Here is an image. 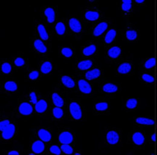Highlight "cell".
<instances>
[{"mask_svg": "<svg viewBox=\"0 0 157 155\" xmlns=\"http://www.w3.org/2000/svg\"><path fill=\"white\" fill-rule=\"evenodd\" d=\"M38 135L42 141L44 142L50 141L51 138H52V135L48 131L45 130V129H40L38 132Z\"/></svg>", "mask_w": 157, "mask_h": 155, "instance_id": "obj_13", "label": "cell"}, {"mask_svg": "<svg viewBox=\"0 0 157 155\" xmlns=\"http://www.w3.org/2000/svg\"><path fill=\"white\" fill-rule=\"evenodd\" d=\"M34 47H35V48L38 51H39L40 53H42V54L46 52L47 51L46 47L45 46L44 44H43V42L39 39H36V41H34Z\"/></svg>", "mask_w": 157, "mask_h": 155, "instance_id": "obj_21", "label": "cell"}, {"mask_svg": "<svg viewBox=\"0 0 157 155\" xmlns=\"http://www.w3.org/2000/svg\"><path fill=\"white\" fill-rule=\"evenodd\" d=\"M52 65L49 61H46L42 64L41 67V72L43 74H48L52 71Z\"/></svg>", "mask_w": 157, "mask_h": 155, "instance_id": "obj_25", "label": "cell"}, {"mask_svg": "<svg viewBox=\"0 0 157 155\" xmlns=\"http://www.w3.org/2000/svg\"><path fill=\"white\" fill-rule=\"evenodd\" d=\"M78 85L80 92L84 93V94H90L92 91L91 85L84 79H80L78 81Z\"/></svg>", "mask_w": 157, "mask_h": 155, "instance_id": "obj_5", "label": "cell"}, {"mask_svg": "<svg viewBox=\"0 0 157 155\" xmlns=\"http://www.w3.org/2000/svg\"><path fill=\"white\" fill-rule=\"evenodd\" d=\"M85 17L89 21H95L98 19L99 14L94 11H87L85 13Z\"/></svg>", "mask_w": 157, "mask_h": 155, "instance_id": "obj_22", "label": "cell"}, {"mask_svg": "<svg viewBox=\"0 0 157 155\" xmlns=\"http://www.w3.org/2000/svg\"><path fill=\"white\" fill-rule=\"evenodd\" d=\"M142 79H143V81H145L146 82L148 83H152L154 82V78L152 76L147 74H143V75H142Z\"/></svg>", "mask_w": 157, "mask_h": 155, "instance_id": "obj_39", "label": "cell"}, {"mask_svg": "<svg viewBox=\"0 0 157 155\" xmlns=\"http://www.w3.org/2000/svg\"><path fill=\"white\" fill-rule=\"evenodd\" d=\"M52 101L56 107H61L64 105L63 99L56 93H53L52 94Z\"/></svg>", "mask_w": 157, "mask_h": 155, "instance_id": "obj_19", "label": "cell"}, {"mask_svg": "<svg viewBox=\"0 0 157 155\" xmlns=\"http://www.w3.org/2000/svg\"><path fill=\"white\" fill-rule=\"evenodd\" d=\"M8 155H19V153L17 151H10L8 152Z\"/></svg>", "mask_w": 157, "mask_h": 155, "instance_id": "obj_45", "label": "cell"}, {"mask_svg": "<svg viewBox=\"0 0 157 155\" xmlns=\"http://www.w3.org/2000/svg\"><path fill=\"white\" fill-rule=\"evenodd\" d=\"M70 113L72 118L75 120H80L82 118V110L80 105L75 102H72L70 105Z\"/></svg>", "mask_w": 157, "mask_h": 155, "instance_id": "obj_1", "label": "cell"}, {"mask_svg": "<svg viewBox=\"0 0 157 155\" xmlns=\"http://www.w3.org/2000/svg\"><path fill=\"white\" fill-rule=\"evenodd\" d=\"M14 131H15V126H14L13 124H10L2 131V136L3 138H5V139H10L13 136Z\"/></svg>", "mask_w": 157, "mask_h": 155, "instance_id": "obj_3", "label": "cell"}, {"mask_svg": "<svg viewBox=\"0 0 157 155\" xmlns=\"http://www.w3.org/2000/svg\"><path fill=\"white\" fill-rule=\"evenodd\" d=\"M96 45L92 44L88 45V46L85 47V48L83 50V55L85 56H91L94 54L95 51H96Z\"/></svg>", "mask_w": 157, "mask_h": 155, "instance_id": "obj_26", "label": "cell"}, {"mask_svg": "<svg viewBox=\"0 0 157 155\" xmlns=\"http://www.w3.org/2000/svg\"><path fill=\"white\" fill-rule=\"evenodd\" d=\"M61 81L62 82L65 87H68V88H73L75 85V82L72 80L70 76H62L61 78Z\"/></svg>", "mask_w": 157, "mask_h": 155, "instance_id": "obj_18", "label": "cell"}, {"mask_svg": "<svg viewBox=\"0 0 157 155\" xmlns=\"http://www.w3.org/2000/svg\"><path fill=\"white\" fill-rule=\"evenodd\" d=\"M12 70V67L10 64L8 63H4L2 65V71L4 74H9Z\"/></svg>", "mask_w": 157, "mask_h": 155, "instance_id": "obj_37", "label": "cell"}, {"mask_svg": "<svg viewBox=\"0 0 157 155\" xmlns=\"http://www.w3.org/2000/svg\"><path fill=\"white\" fill-rule=\"evenodd\" d=\"M122 10L125 12H127L131 9L132 7V1L131 0H122Z\"/></svg>", "mask_w": 157, "mask_h": 155, "instance_id": "obj_31", "label": "cell"}, {"mask_svg": "<svg viewBox=\"0 0 157 155\" xmlns=\"http://www.w3.org/2000/svg\"><path fill=\"white\" fill-rule=\"evenodd\" d=\"M30 98V103H34V104H36L37 103V98H36V93L34 92H31L29 95Z\"/></svg>", "mask_w": 157, "mask_h": 155, "instance_id": "obj_44", "label": "cell"}, {"mask_svg": "<svg viewBox=\"0 0 157 155\" xmlns=\"http://www.w3.org/2000/svg\"><path fill=\"white\" fill-rule=\"evenodd\" d=\"M100 74H101V72H100L99 69H94L92 70L87 72L85 76L88 80H93L98 78L100 76Z\"/></svg>", "mask_w": 157, "mask_h": 155, "instance_id": "obj_12", "label": "cell"}, {"mask_svg": "<svg viewBox=\"0 0 157 155\" xmlns=\"http://www.w3.org/2000/svg\"><path fill=\"white\" fill-rule=\"evenodd\" d=\"M39 74L38 71H33V72H31L30 74H29V78L32 80L36 79L38 77H39Z\"/></svg>", "mask_w": 157, "mask_h": 155, "instance_id": "obj_42", "label": "cell"}, {"mask_svg": "<svg viewBox=\"0 0 157 155\" xmlns=\"http://www.w3.org/2000/svg\"><path fill=\"white\" fill-rule=\"evenodd\" d=\"M107 28H108V25L106 22H102V23H100L99 24L97 25V26L94 28V36H96V37H98V36H100L101 34L104 33V32L107 30Z\"/></svg>", "mask_w": 157, "mask_h": 155, "instance_id": "obj_7", "label": "cell"}, {"mask_svg": "<svg viewBox=\"0 0 157 155\" xmlns=\"http://www.w3.org/2000/svg\"><path fill=\"white\" fill-rule=\"evenodd\" d=\"M155 64H156V60H155L154 58H151V59H148L147 61H146L144 67L146 69H151L154 67Z\"/></svg>", "mask_w": 157, "mask_h": 155, "instance_id": "obj_36", "label": "cell"}, {"mask_svg": "<svg viewBox=\"0 0 157 155\" xmlns=\"http://www.w3.org/2000/svg\"><path fill=\"white\" fill-rule=\"evenodd\" d=\"M19 113L24 116H28L33 113V107L30 103H23L19 106Z\"/></svg>", "mask_w": 157, "mask_h": 155, "instance_id": "obj_4", "label": "cell"}, {"mask_svg": "<svg viewBox=\"0 0 157 155\" xmlns=\"http://www.w3.org/2000/svg\"><path fill=\"white\" fill-rule=\"evenodd\" d=\"M116 35H117V33L115 30H114V29H111V30H109L108 31V33L106 34V36L104 38L105 43H107V44H109V43H112V42L114 40V38H115Z\"/></svg>", "mask_w": 157, "mask_h": 155, "instance_id": "obj_16", "label": "cell"}, {"mask_svg": "<svg viewBox=\"0 0 157 155\" xmlns=\"http://www.w3.org/2000/svg\"><path fill=\"white\" fill-rule=\"evenodd\" d=\"M62 151L66 154H71L73 153V149L69 144H63L61 147Z\"/></svg>", "mask_w": 157, "mask_h": 155, "instance_id": "obj_35", "label": "cell"}, {"mask_svg": "<svg viewBox=\"0 0 157 155\" xmlns=\"http://www.w3.org/2000/svg\"><path fill=\"white\" fill-rule=\"evenodd\" d=\"M49 150H50V152L52 153V154H56V155H59L60 154H61V150H62V149H60L59 147H57V146L53 145V146H52V147H50Z\"/></svg>", "mask_w": 157, "mask_h": 155, "instance_id": "obj_40", "label": "cell"}, {"mask_svg": "<svg viewBox=\"0 0 157 155\" xmlns=\"http://www.w3.org/2000/svg\"><path fill=\"white\" fill-rule=\"evenodd\" d=\"M121 54V49L119 48L118 46L112 47L109 49L108 51V56L112 59H116Z\"/></svg>", "mask_w": 157, "mask_h": 155, "instance_id": "obj_15", "label": "cell"}, {"mask_svg": "<svg viewBox=\"0 0 157 155\" xmlns=\"http://www.w3.org/2000/svg\"><path fill=\"white\" fill-rule=\"evenodd\" d=\"M131 69H132V67H131V65L129 63H123L120 64V67H118L117 72L120 74H125L130 72Z\"/></svg>", "mask_w": 157, "mask_h": 155, "instance_id": "obj_17", "label": "cell"}, {"mask_svg": "<svg viewBox=\"0 0 157 155\" xmlns=\"http://www.w3.org/2000/svg\"><path fill=\"white\" fill-rule=\"evenodd\" d=\"M136 2L139 3V4L143 3V2H144V0H136Z\"/></svg>", "mask_w": 157, "mask_h": 155, "instance_id": "obj_46", "label": "cell"}, {"mask_svg": "<svg viewBox=\"0 0 157 155\" xmlns=\"http://www.w3.org/2000/svg\"><path fill=\"white\" fill-rule=\"evenodd\" d=\"M61 52H62V54L67 58L71 57V56H72V50L69 48H63L62 49Z\"/></svg>", "mask_w": 157, "mask_h": 155, "instance_id": "obj_38", "label": "cell"}, {"mask_svg": "<svg viewBox=\"0 0 157 155\" xmlns=\"http://www.w3.org/2000/svg\"><path fill=\"white\" fill-rule=\"evenodd\" d=\"M104 92H107V93H113L117 91L118 88L117 87V85H114L112 83H107L105 84L103 86V88H102Z\"/></svg>", "mask_w": 157, "mask_h": 155, "instance_id": "obj_20", "label": "cell"}, {"mask_svg": "<svg viewBox=\"0 0 157 155\" xmlns=\"http://www.w3.org/2000/svg\"><path fill=\"white\" fill-rule=\"evenodd\" d=\"M14 64H15V66H17V67H22V66L25 64V61L22 58L18 57L14 60Z\"/></svg>", "mask_w": 157, "mask_h": 155, "instance_id": "obj_43", "label": "cell"}, {"mask_svg": "<svg viewBox=\"0 0 157 155\" xmlns=\"http://www.w3.org/2000/svg\"><path fill=\"white\" fill-rule=\"evenodd\" d=\"M69 25L70 28L75 33H80L81 30V25L79 20L75 18H71L69 20Z\"/></svg>", "mask_w": 157, "mask_h": 155, "instance_id": "obj_8", "label": "cell"}, {"mask_svg": "<svg viewBox=\"0 0 157 155\" xmlns=\"http://www.w3.org/2000/svg\"><path fill=\"white\" fill-rule=\"evenodd\" d=\"M37 29H38V32H39V36L41 39L44 40V41H47L49 38V36L48 34H47V32L44 26H43V25L39 24L38 25Z\"/></svg>", "mask_w": 157, "mask_h": 155, "instance_id": "obj_24", "label": "cell"}, {"mask_svg": "<svg viewBox=\"0 0 157 155\" xmlns=\"http://www.w3.org/2000/svg\"><path fill=\"white\" fill-rule=\"evenodd\" d=\"M44 14L46 16L47 20L49 23H54V19H55V12H54V10L52 8L48 7V8L46 9L44 11Z\"/></svg>", "mask_w": 157, "mask_h": 155, "instance_id": "obj_14", "label": "cell"}, {"mask_svg": "<svg viewBox=\"0 0 157 155\" xmlns=\"http://www.w3.org/2000/svg\"><path fill=\"white\" fill-rule=\"evenodd\" d=\"M55 30H56V32L57 33L58 35H60V36H62V35H63L65 32V25H64L62 23H61V22H59V23H58L56 25Z\"/></svg>", "mask_w": 157, "mask_h": 155, "instance_id": "obj_29", "label": "cell"}, {"mask_svg": "<svg viewBox=\"0 0 157 155\" xmlns=\"http://www.w3.org/2000/svg\"><path fill=\"white\" fill-rule=\"evenodd\" d=\"M92 64L93 63L91 60H84L78 63V67L80 70H87L92 67Z\"/></svg>", "mask_w": 157, "mask_h": 155, "instance_id": "obj_23", "label": "cell"}, {"mask_svg": "<svg viewBox=\"0 0 157 155\" xmlns=\"http://www.w3.org/2000/svg\"><path fill=\"white\" fill-rule=\"evenodd\" d=\"M32 150L33 152L36 154H40L44 150L45 146L43 141H36L33 143L32 144Z\"/></svg>", "mask_w": 157, "mask_h": 155, "instance_id": "obj_9", "label": "cell"}, {"mask_svg": "<svg viewBox=\"0 0 157 155\" xmlns=\"http://www.w3.org/2000/svg\"><path fill=\"white\" fill-rule=\"evenodd\" d=\"M10 124V121L8 120H5V121H2L0 122V130L2 131H3L5 130V129L6 128L7 126H9Z\"/></svg>", "mask_w": 157, "mask_h": 155, "instance_id": "obj_41", "label": "cell"}, {"mask_svg": "<svg viewBox=\"0 0 157 155\" xmlns=\"http://www.w3.org/2000/svg\"><path fill=\"white\" fill-rule=\"evenodd\" d=\"M5 89L7 91H11V92H14L17 90L18 86L17 84L14 82L8 81L5 84Z\"/></svg>", "mask_w": 157, "mask_h": 155, "instance_id": "obj_28", "label": "cell"}, {"mask_svg": "<svg viewBox=\"0 0 157 155\" xmlns=\"http://www.w3.org/2000/svg\"><path fill=\"white\" fill-rule=\"evenodd\" d=\"M73 140V136L68 131H64L59 136V141L62 144H70Z\"/></svg>", "mask_w": 157, "mask_h": 155, "instance_id": "obj_2", "label": "cell"}, {"mask_svg": "<svg viewBox=\"0 0 157 155\" xmlns=\"http://www.w3.org/2000/svg\"><path fill=\"white\" fill-rule=\"evenodd\" d=\"M52 113L53 116H54V118H61L63 116V110H62L61 108L59 107H54L52 110Z\"/></svg>", "mask_w": 157, "mask_h": 155, "instance_id": "obj_32", "label": "cell"}, {"mask_svg": "<svg viewBox=\"0 0 157 155\" xmlns=\"http://www.w3.org/2000/svg\"><path fill=\"white\" fill-rule=\"evenodd\" d=\"M75 154H76V155H78V154H80V153H75Z\"/></svg>", "mask_w": 157, "mask_h": 155, "instance_id": "obj_48", "label": "cell"}, {"mask_svg": "<svg viewBox=\"0 0 157 155\" xmlns=\"http://www.w3.org/2000/svg\"><path fill=\"white\" fill-rule=\"evenodd\" d=\"M137 104H138L137 100L135 98H131L127 100L126 103V107L129 109H134L137 106Z\"/></svg>", "mask_w": 157, "mask_h": 155, "instance_id": "obj_33", "label": "cell"}, {"mask_svg": "<svg viewBox=\"0 0 157 155\" xmlns=\"http://www.w3.org/2000/svg\"><path fill=\"white\" fill-rule=\"evenodd\" d=\"M107 141L109 144H116L119 141V134L115 131H110L107 134Z\"/></svg>", "mask_w": 157, "mask_h": 155, "instance_id": "obj_6", "label": "cell"}, {"mask_svg": "<svg viewBox=\"0 0 157 155\" xmlns=\"http://www.w3.org/2000/svg\"><path fill=\"white\" fill-rule=\"evenodd\" d=\"M137 36H138V34H137V32L136 30H127L126 32V38L129 40V41H134L137 38Z\"/></svg>", "mask_w": 157, "mask_h": 155, "instance_id": "obj_30", "label": "cell"}, {"mask_svg": "<svg viewBox=\"0 0 157 155\" xmlns=\"http://www.w3.org/2000/svg\"><path fill=\"white\" fill-rule=\"evenodd\" d=\"M152 139L154 140V141L155 140V135H153V136H152Z\"/></svg>", "mask_w": 157, "mask_h": 155, "instance_id": "obj_47", "label": "cell"}, {"mask_svg": "<svg viewBox=\"0 0 157 155\" xmlns=\"http://www.w3.org/2000/svg\"><path fill=\"white\" fill-rule=\"evenodd\" d=\"M136 122L137 123L142 124V125H149V126H152L154 124V121L151 119H149V118H143V117H140L136 118Z\"/></svg>", "mask_w": 157, "mask_h": 155, "instance_id": "obj_27", "label": "cell"}, {"mask_svg": "<svg viewBox=\"0 0 157 155\" xmlns=\"http://www.w3.org/2000/svg\"><path fill=\"white\" fill-rule=\"evenodd\" d=\"M95 108L98 111H104L106 110L108 108V104L105 102H101V103H98L96 104L95 105Z\"/></svg>", "mask_w": 157, "mask_h": 155, "instance_id": "obj_34", "label": "cell"}, {"mask_svg": "<svg viewBox=\"0 0 157 155\" xmlns=\"http://www.w3.org/2000/svg\"><path fill=\"white\" fill-rule=\"evenodd\" d=\"M133 141L136 145H142L145 141L144 136L140 132H136L133 134Z\"/></svg>", "mask_w": 157, "mask_h": 155, "instance_id": "obj_10", "label": "cell"}, {"mask_svg": "<svg viewBox=\"0 0 157 155\" xmlns=\"http://www.w3.org/2000/svg\"><path fill=\"white\" fill-rule=\"evenodd\" d=\"M47 109V103L44 100H40L36 104L35 110L39 113H44Z\"/></svg>", "mask_w": 157, "mask_h": 155, "instance_id": "obj_11", "label": "cell"}]
</instances>
